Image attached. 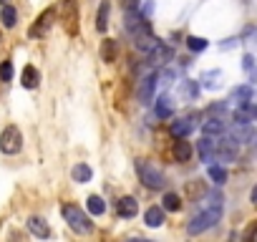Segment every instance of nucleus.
Segmentation results:
<instances>
[{
  "label": "nucleus",
  "instance_id": "1",
  "mask_svg": "<svg viewBox=\"0 0 257 242\" xmlns=\"http://www.w3.org/2000/svg\"><path fill=\"white\" fill-rule=\"evenodd\" d=\"M219 219H222V204L207 202V207H204L199 214H194V217L189 219L187 232H189V234H202V232H207L209 227H214Z\"/></svg>",
  "mask_w": 257,
  "mask_h": 242
},
{
  "label": "nucleus",
  "instance_id": "2",
  "mask_svg": "<svg viewBox=\"0 0 257 242\" xmlns=\"http://www.w3.org/2000/svg\"><path fill=\"white\" fill-rule=\"evenodd\" d=\"M63 219L68 222V227H71L76 234H91V232H93L91 217H88L78 204H63Z\"/></svg>",
  "mask_w": 257,
  "mask_h": 242
},
{
  "label": "nucleus",
  "instance_id": "3",
  "mask_svg": "<svg viewBox=\"0 0 257 242\" xmlns=\"http://www.w3.org/2000/svg\"><path fill=\"white\" fill-rule=\"evenodd\" d=\"M137 172H139V182L147 189H162L164 187V174L154 164H149L147 159H139L137 162Z\"/></svg>",
  "mask_w": 257,
  "mask_h": 242
},
{
  "label": "nucleus",
  "instance_id": "4",
  "mask_svg": "<svg viewBox=\"0 0 257 242\" xmlns=\"http://www.w3.org/2000/svg\"><path fill=\"white\" fill-rule=\"evenodd\" d=\"M23 149V134L18 127H6L0 134V152L3 154H18Z\"/></svg>",
  "mask_w": 257,
  "mask_h": 242
},
{
  "label": "nucleus",
  "instance_id": "5",
  "mask_svg": "<svg viewBox=\"0 0 257 242\" xmlns=\"http://www.w3.org/2000/svg\"><path fill=\"white\" fill-rule=\"evenodd\" d=\"M61 18L68 36L78 33V3L76 0H61Z\"/></svg>",
  "mask_w": 257,
  "mask_h": 242
},
{
  "label": "nucleus",
  "instance_id": "6",
  "mask_svg": "<svg viewBox=\"0 0 257 242\" xmlns=\"http://www.w3.org/2000/svg\"><path fill=\"white\" fill-rule=\"evenodd\" d=\"M197 113H187V116H179V118H174L172 124H169V134L174 137V139H179V137H189L194 129H197Z\"/></svg>",
  "mask_w": 257,
  "mask_h": 242
},
{
  "label": "nucleus",
  "instance_id": "7",
  "mask_svg": "<svg viewBox=\"0 0 257 242\" xmlns=\"http://www.w3.org/2000/svg\"><path fill=\"white\" fill-rule=\"evenodd\" d=\"M214 159H219V162H234L237 159V142L232 137L214 142Z\"/></svg>",
  "mask_w": 257,
  "mask_h": 242
},
{
  "label": "nucleus",
  "instance_id": "8",
  "mask_svg": "<svg viewBox=\"0 0 257 242\" xmlns=\"http://www.w3.org/2000/svg\"><path fill=\"white\" fill-rule=\"evenodd\" d=\"M53 18H56V8H46L41 16H38V21L31 26V31H28V36L31 38H36V36H43L51 26H53Z\"/></svg>",
  "mask_w": 257,
  "mask_h": 242
},
{
  "label": "nucleus",
  "instance_id": "9",
  "mask_svg": "<svg viewBox=\"0 0 257 242\" xmlns=\"http://www.w3.org/2000/svg\"><path fill=\"white\" fill-rule=\"evenodd\" d=\"M116 214H118V217H126V219L137 217V214H139V202H137L134 197H121V199L116 202Z\"/></svg>",
  "mask_w": 257,
  "mask_h": 242
},
{
  "label": "nucleus",
  "instance_id": "10",
  "mask_svg": "<svg viewBox=\"0 0 257 242\" xmlns=\"http://www.w3.org/2000/svg\"><path fill=\"white\" fill-rule=\"evenodd\" d=\"M149 53H152V61H154V63H159V66L169 63V61H172V56H174V51H172L167 43H162V41H157V43H154V48H152Z\"/></svg>",
  "mask_w": 257,
  "mask_h": 242
},
{
  "label": "nucleus",
  "instance_id": "11",
  "mask_svg": "<svg viewBox=\"0 0 257 242\" xmlns=\"http://www.w3.org/2000/svg\"><path fill=\"white\" fill-rule=\"evenodd\" d=\"M172 154H174V159H177V162H182V164L192 159V144L187 142V137H179V139L174 142Z\"/></svg>",
  "mask_w": 257,
  "mask_h": 242
},
{
  "label": "nucleus",
  "instance_id": "12",
  "mask_svg": "<svg viewBox=\"0 0 257 242\" xmlns=\"http://www.w3.org/2000/svg\"><path fill=\"white\" fill-rule=\"evenodd\" d=\"M229 137H232L237 144H244V142H252V139H254V129L249 127V121H247V124H234L232 132H229Z\"/></svg>",
  "mask_w": 257,
  "mask_h": 242
},
{
  "label": "nucleus",
  "instance_id": "13",
  "mask_svg": "<svg viewBox=\"0 0 257 242\" xmlns=\"http://www.w3.org/2000/svg\"><path fill=\"white\" fill-rule=\"evenodd\" d=\"M154 88H157V76H154V73L147 76V78H142V81H139V101H142V103H149L152 96H154Z\"/></svg>",
  "mask_w": 257,
  "mask_h": 242
},
{
  "label": "nucleus",
  "instance_id": "14",
  "mask_svg": "<svg viewBox=\"0 0 257 242\" xmlns=\"http://www.w3.org/2000/svg\"><path fill=\"white\" fill-rule=\"evenodd\" d=\"M229 101H232L234 106H244V103H249V101H252V86H249V83H244V86L232 88Z\"/></svg>",
  "mask_w": 257,
  "mask_h": 242
},
{
  "label": "nucleus",
  "instance_id": "15",
  "mask_svg": "<svg viewBox=\"0 0 257 242\" xmlns=\"http://www.w3.org/2000/svg\"><path fill=\"white\" fill-rule=\"evenodd\" d=\"M101 58H103L106 63H113V61L118 58V41L106 38V41L101 43Z\"/></svg>",
  "mask_w": 257,
  "mask_h": 242
},
{
  "label": "nucleus",
  "instance_id": "16",
  "mask_svg": "<svg viewBox=\"0 0 257 242\" xmlns=\"http://www.w3.org/2000/svg\"><path fill=\"white\" fill-rule=\"evenodd\" d=\"M21 81H23L26 88H38V83H41V73H38V68L28 63V66L23 68V73H21Z\"/></svg>",
  "mask_w": 257,
  "mask_h": 242
},
{
  "label": "nucleus",
  "instance_id": "17",
  "mask_svg": "<svg viewBox=\"0 0 257 242\" xmlns=\"http://www.w3.org/2000/svg\"><path fill=\"white\" fill-rule=\"evenodd\" d=\"M197 152H199V159L209 164V162L214 159V139L204 134V139H202V142L197 144Z\"/></svg>",
  "mask_w": 257,
  "mask_h": 242
},
{
  "label": "nucleus",
  "instance_id": "18",
  "mask_svg": "<svg viewBox=\"0 0 257 242\" xmlns=\"http://www.w3.org/2000/svg\"><path fill=\"white\" fill-rule=\"evenodd\" d=\"M202 132H204L207 137H217V134H222V132H224V118H222V116H212V118H207L204 124H202Z\"/></svg>",
  "mask_w": 257,
  "mask_h": 242
},
{
  "label": "nucleus",
  "instance_id": "19",
  "mask_svg": "<svg viewBox=\"0 0 257 242\" xmlns=\"http://www.w3.org/2000/svg\"><path fill=\"white\" fill-rule=\"evenodd\" d=\"M144 222H147V227H162L164 224V207H149L144 212Z\"/></svg>",
  "mask_w": 257,
  "mask_h": 242
},
{
  "label": "nucleus",
  "instance_id": "20",
  "mask_svg": "<svg viewBox=\"0 0 257 242\" xmlns=\"http://www.w3.org/2000/svg\"><path fill=\"white\" fill-rule=\"evenodd\" d=\"M28 229H31L36 237H51V227L46 224L43 217H31V219H28Z\"/></svg>",
  "mask_w": 257,
  "mask_h": 242
},
{
  "label": "nucleus",
  "instance_id": "21",
  "mask_svg": "<svg viewBox=\"0 0 257 242\" xmlns=\"http://www.w3.org/2000/svg\"><path fill=\"white\" fill-rule=\"evenodd\" d=\"M207 177L217 184V187H222L224 182H227V169L224 167H219V164H209V169H207Z\"/></svg>",
  "mask_w": 257,
  "mask_h": 242
},
{
  "label": "nucleus",
  "instance_id": "22",
  "mask_svg": "<svg viewBox=\"0 0 257 242\" xmlns=\"http://www.w3.org/2000/svg\"><path fill=\"white\" fill-rule=\"evenodd\" d=\"M162 207H164V212H179L182 209V197L174 194V192H167L164 199H162Z\"/></svg>",
  "mask_w": 257,
  "mask_h": 242
},
{
  "label": "nucleus",
  "instance_id": "23",
  "mask_svg": "<svg viewBox=\"0 0 257 242\" xmlns=\"http://www.w3.org/2000/svg\"><path fill=\"white\" fill-rule=\"evenodd\" d=\"M71 174H73V179H76L78 184H86V182H91V177H93V172H91L88 164H76Z\"/></svg>",
  "mask_w": 257,
  "mask_h": 242
},
{
  "label": "nucleus",
  "instance_id": "24",
  "mask_svg": "<svg viewBox=\"0 0 257 242\" xmlns=\"http://www.w3.org/2000/svg\"><path fill=\"white\" fill-rule=\"evenodd\" d=\"M86 209H88L91 214H103V212H106V202H103V197L91 194V197L86 199Z\"/></svg>",
  "mask_w": 257,
  "mask_h": 242
},
{
  "label": "nucleus",
  "instance_id": "25",
  "mask_svg": "<svg viewBox=\"0 0 257 242\" xmlns=\"http://www.w3.org/2000/svg\"><path fill=\"white\" fill-rule=\"evenodd\" d=\"M108 11H111L108 0H103V3H101V8H98V16H96V28H98L101 33L108 28Z\"/></svg>",
  "mask_w": 257,
  "mask_h": 242
},
{
  "label": "nucleus",
  "instance_id": "26",
  "mask_svg": "<svg viewBox=\"0 0 257 242\" xmlns=\"http://www.w3.org/2000/svg\"><path fill=\"white\" fill-rule=\"evenodd\" d=\"M172 113H174L172 101H169L167 96H162V98L157 101V116H159V118H172Z\"/></svg>",
  "mask_w": 257,
  "mask_h": 242
},
{
  "label": "nucleus",
  "instance_id": "27",
  "mask_svg": "<svg viewBox=\"0 0 257 242\" xmlns=\"http://www.w3.org/2000/svg\"><path fill=\"white\" fill-rule=\"evenodd\" d=\"M0 21H3V26H6V28H13V26H16V21H18V13H16V8H13V6H3V13H0Z\"/></svg>",
  "mask_w": 257,
  "mask_h": 242
},
{
  "label": "nucleus",
  "instance_id": "28",
  "mask_svg": "<svg viewBox=\"0 0 257 242\" xmlns=\"http://www.w3.org/2000/svg\"><path fill=\"white\" fill-rule=\"evenodd\" d=\"M187 46H189V51L202 53V51L209 46V41H207V38H199V36H189V38H187Z\"/></svg>",
  "mask_w": 257,
  "mask_h": 242
},
{
  "label": "nucleus",
  "instance_id": "29",
  "mask_svg": "<svg viewBox=\"0 0 257 242\" xmlns=\"http://www.w3.org/2000/svg\"><path fill=\"white\" fill-rule=\"evenodd\" d=\"M0 81H13V63L11 61H3L0 63Z\"/></svg>",
  "mask_w": 257,
  "mask_h": 242
},
{
  "label": "nucleus",
  "instance_id": "30",
  "mask_svg": "<svg viewBox=\"0 0 257 242\" xmlns=\"http://www.w3.org/2000/svg\"><path fill=\"white\" fill-rule=\"evenodd\" d=\"M217 78H219V71H212V73H204L202 76V81H204L207 88H217Z\"/></svg>",
  "mask_w": 257,
  "mask_h": 242
},
{
  "label": "nucleus",
  "instance_id": "31",
  "mask_svg": "<svg viewBox=\"0 0 257 242\" xmlns=\"http://www.w3.org/2000/svg\"><path fill=\"white\" fill-rule=\"evenodd\" d=\"M139 3H142V0H121V6H123L126 11H134V8H139Z\"/></svg>",
  "mask_w": 257,
  "mask_h": 242
},
{
  "label": "nucleus",
  "instance_id": "32",
  "mask_svg": "<svg viewBox=\"0 0 257 242\" xmlns=\"http://www.w3.org/2000/svg\"><path fill=\"white\" fill-rule=\"evenodd\" d=\"M244 71H254V58L252 56H244Z\"/></svg>",
  "mask_w": 257,
  "mask_h": 242
},
{
  "label": "nucleus",
  "instance_id": "33",
  "mask_svg": "<svg viewBox=\"0 0 257 242\" xmlns=\"http://www.w3.org/2000/svg\"><path fill=\"white\" fill-rule=\"evenodd\" d=\"M252 202H254V204H257V187H254V189H252Z\"/></svg>",
  "mask_w": 257,
  "mask_h": 242
},
{
  "label": "nucleus",
  "instance_id": "34",
  "mask_svg": "<svg viewBox=\"0 0 257 242\" xmlns=\"http://www.w3.org/2000/svg\"><path fill=\"white\" fill-rule=\"evenodd\" d=\"M254 118H257V108H254Z\"/></svg>",
  "mask_w": 257,
  "mask_h": 242
},
{
  "label": "nucleus",
  "instance_id": "35",
  "mask_svg": "<svg viewBox=\"0 0 257 242\" xmlns=\"http://www.w3.org/2000/svg\"><path fill=\"white\" fill-rule=\"evenodd\" d=\"M0 3H8V0H0Z\"/></svg>",
  "mask_w": 257,
  "mask_h": 242
},
{
  "label": "nucleus",
  "instance_id": "36",
  "mask_svg": "<svg viewBox=\"0 0 257 242\" xmlns=\"http://www.w3.org/2000/svg\"><path fill=\"white\" fill-rule=\"evenodd\" d=\"M0 41H3V36H0Z\"/></svg>",
  "mask_w": 257,
  "mask_h": 242
}]
</instances>
